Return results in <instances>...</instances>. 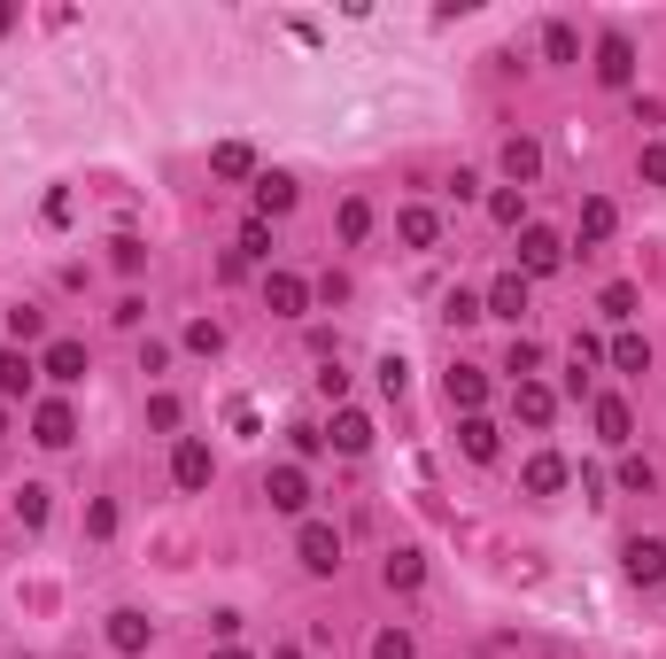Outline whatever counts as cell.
<instances>
[{
  "label": "cell",
  "mask_w": 666,
  "mask_h": 659,
  "mask_svg": "<svg viewBox=\"0 0 666 659\" xmlns=\"http://www.w3.org/2000/svg\"><path fill=\"white\" fill-rule=\"evenodd\" d=\"M620 574H628V582H666V536H628L620 543Z\"/></svg>",
  "instance_id": "obj_1"
},
{
  "label": "cell",
  "mask_w": 666,
  "mask_h": 659,
  "mask_svg": "<svg viewBox=\"0 0 666 659\" xmlns=\"http://www.w3.org/2000/svg\"><path fill=\"white\" fill-rule=\"evenodd\" d=\"M558 264H566V240H558L550 225H520V272L543 280V272H558Z\"/></svg>",
  "instance_id": "obj_2"
},
{
  "label": "cell",
  "mask_w": 666,
  "mask_h": 659,
  "mask_svg": "<svg viewBox=\"0 0 666 659\" xmlns=\"http://www.w3.org/2000/svg\"><path fill=\"white\" fill-rule=\"evenodd\" d=\"M32 443H39V450H70V443H78V411H70V403H39V411H32Z\"/></svg>",
  "instance_id": "obj_3"
},
{
  "label": "cell",
  "mask_w": 666,
  "mask_h": 659,
  "mask_svg": "<svg viewBox=\"0 0 666 659\" xmlns=\"http://www.w3.org/2000/svg\"><path fill=\"white\" fill-rule=\"evenodd\" d=\"M295 551H302V566H310V574H342V536H333L325 520H310V528L295 536Z\"/></svg>",
  "instance_id": "obj_4"
},
{
  "label": "cell",
  "mask_w": 666,
  "mask_h": 659,
  "mask_svg": "<svg viewBox=\"0 0 666 659\" xmlns=\"http://www.w3.org/2000/svg\"><path fill=\"white\" fill-rule=\"evenodd\" d=\"M597 78H605L613 94H620V86H635V47H628L620 32H605V39H597Z\"/></svg>",
  "instance_id": "obj_5"
},
{
  "label": "cell",
  "mask_w": 666,
  "mask_h": 659,
  "mask_svg": "<svg viewBox=\"0 0 666 659\" xmlns=\"http://www.w3.org/2000/svg\"><path fill=\"white\" fill-rule=\"evenodd\" d=\"M264 497H272V513H302V505H310V473H302V466H272Z\"/></svg>",
  "instance_id": "obj_6"
},
{
  "label": "cell",
  "mask_w": 666,
  "mask_h": 659,
  "mask_svg": "<svg viewBox=\"0 0 666 659\" xmlns=\"http://www.w3.org/2000/svg\"><path fill=\"white\" fill-rule=\"evenodd\" d=\"M520 481H527V497H558V489H566V481H573V466H566V458H558V450H535V458H527V473H520Z\"/></svg>",
  "instance_id": "obj_7"
},
{
  "label": "cell",
  "mask_w": 666,
  "mask_h": 659,
  "mask_svg": "<svg viewBox=\"0 0 666 659\" xmlns=\"http://www.w3.org/2000/svg\"><path fill=\"white\" fill-rule=\"evenodd\" d=\"M442 396H450V411H465V420H473V411H480V396H488V373H480V365H450Z\"/></svg>",
  "instance_id": "obj_8"
},
{
  "label": "cell",
  "mask_w": 666,
  "mask_h": 659,
  "mask_svg": "<svg viewBox=\"0 0 666 659\" xmlns=\"http://www.w3.org/2000/svg\"><path fill=\"white\" fill-rule=\"evenodd\" d=\"M210 473H217L210 443H179V450H171V481H179V489H210Z\"/></svg>",
  "instance_id": "obj_9"
},
{
  "label": "cell",
  "mask_w": 666,
  "mask_h": 659,
  "mask_svg": "<svg viewBox=\"0 0 666 659\" xmlns=\"http://www.w3.org/2000/svg\"><path fill=\"white\" fill-rule=\"evenodd\" d=\"M39 373H47V380H62V388H78V380H86V342H47Z\"/></svg>",
  "instance_id": "obj_10"
},
{
  "label": "cell",
  "mask_w": 666,
  "mask_h": 659,
  "mask_svg": "<svg viewBox=\"0 0 666 659\" xmlns=\"http://www.w3.org/2000/svg\"><path fill=\"white\" fill-rule=\"evenodd\" d=\"M264 303H272L280 318H302V310H310V280H295V272H272V280H264Z\"/></svg>",
  "instance_id": "obj_11"
},
{
  "label": "cell",
  "mask_w": 666,
  "mask_h": 659,
  "mask_svg": "<svg viewBox=\"0 0 666 659\" xmlns=\"http://www.w3.org/2000/svg\"><path fill=\"white\" fill-rule=\"evenodd\" d=\"M325 443L342 450V458H357V450H372V420H365V411H333V435Z\"/></svg>",
  "instance_id": "obj_12"
},
{
  "label": "cell",
  "mask_w": 666,
  "mask_h": 659,
  "mask_svg": "<svg viewBox=\"0 0 666 659\" xmlns=\"http://www.w3.org/2000/svg\"><path fill=\"white\" fill-rule=\"evenodd\" d=\"M147 636H155V621H147V613H132V605H124V613H109V644H117L124 659H132V651H147Z\"/></svg>",
  "instance_id": "obj_13"
},
{
  "label": "cell",
  "mask_w": 666,
  "mask_h": 659,
  "mask_svg": "<svg viewBox=\"0 0 666 659\" xmlns=\"http://www.w3.org/2000/svg\"><path fill=\"white\" fill-rule=\"evenodd\" d=\"M597 435H605L613 450H628V435H635V411H628L620 396H597Z\"/></svg>",
  "instance_id": "obj_14"
},
{
  "label": "cell",
  "mask_w": 666,
  "mask_h": 659,
  "mask_svg": "<svg viewBox=\"0 0 666 659\" xmlns=\"http://www.w3.org/2000/svg\"><path fill=\"white\" fill-rule=\"evenodd\" d=\"M287 210H295V179L287 172H264L257 179V217H287Z\"/></svg>",
  "instance_id": "obj_15"
},
{
  "label": "cell",
  "mask_w": 666,
  "mask_h": 659,
  "mask_svg": "<svg viewBox=\"0 0 666 659\" xmlns=\"http://www.w3.org/2000/svg\"><path fill=\"white\" fill-rule=\"evenodd\" d=\"M504 172H512V187H527V179L543 172V148H535L527 132H512V140H504Z\"/></svg>",
  "instance_id": "obj_16"
},
{
  "label": "cell",
  "mask_w": 666,
  "mask_h": 659,
  "mask_svg": "<svg viewBox=\"0 0 666 659\" xmlns=\"http://www.w3.org/2000/svg\"><path fill=\"white\" fill-rule=\"evenodd\" d=\"M520 310H527V272H504L488 287V318H520Z\"/></svg>",
  "instance_id": "obj_17"
},
{
  "label": "cell",
  "mask_w": 666,
  "mask_h": 659,
  "mask_svg": "<svg viewBox=\"0 0 666 659\" xmlns=\"http://www.w3.org/2000/svg\"><path fill=\"white\" fill-rule=\"evenodd\" d=\"M380 582H388V590H419V582H427V558H419V551H388Z\"/></svg>",
  "instance_id": "obj_18"
},
{
  "label": "cell",
  "mask_w": 666,
  "mask_h": 659,
  "mask_svg": "<svg viewBox=\"0 0 666 659\" xmlns=\"http://www.w3.org/2000/svg\"><path fill=\"white\" fill-rule=\"evenodd\" d=\"M512 411H520V420H527V427H550V411H558V396H550L543 380H520V396H512Z\"/></svg>",
  "instance_id": "obj_19"
},
{
  "label": "cell",
  "mask_w": 666,
  "mask_h": 659,
  "mask_svg": "<svg viewBox=\"0 0 666 659\" xmlns=\"http://www.w3.org/2000/svg\"><path fill=\"white\" fill-rule=\"evenodd\" d=\"M210 172H217V179H248V172H257V148H248V140L210 148Z\"/></svg>",
  "instance_id": "obj_20"
},
{
  "label": "cell",
  "mask_w": 666,
  "mask_h": 659,
  "mask_svg": "<svg viewBox=\"0 0 666 659\" xmlns=\"http://www.w3.org/2000/svg\"><path fill=\"white\" fill-rule=\"evenodd\" d=\"M32 373H39V365H32L16 342H0V396H24V388H32Z\"/></svg>",
  "instance_id": "obj_21"
},
{
  "label": "cell",
  "mask_w": 666,
  "mask_h": 659,
  "mask_svg": "<svg viewBox=\"0 0 666 659\" xmlns=\"http://www.w3.org/2000/svg\"><path fill=\"white\" fill-rule=\"evenodd\" d=\"M613 233H620V210L605 195H590V202H581V240H613Z\"/></svg>",
  "instance_id": "obj_22"
},
{
  "label": "cell",
  "mask_w": 666,
  "mask_h": 659,
  "mask_svg": "<svg viewBox=\"0 0 666 659\" xmlns=\"http://www.w3.org/2000/svg\"><path fill=\"white\" fill-rule=\"evenodd\" d=\"M395 233L411 240V249H435V240H442V217H435V210H403V217H395Z\"/></svg>",
  "instance_id": "obj_23"
},
{
  "label": "cell",
  "mask_w": 666,
  "mask_h": 659,
  "mask_svg": "<svg viewBox=\"0 0 666 659\" xmlns=\"http://www.w3.org/2000/svg\"><path fill=\"white\" fill-rule=\"evenodd\" d=\"M620 373H651V342L643 334H628V326H620V334H613V350H605Z\"/></svg>",
  "instance_id": "obj_24"
},
{
  "label": "cell",
  "mask_w": 666,
  "mask_h": 659,
  "mask_svg": "<svg viewBox=\"0 0 666 659\" xmlns=\"http://www.w3.org/2000/svg\"><path fill=\"white\" fill-rule=\"evenodd\" d=\"M457 443H465V458H473V466H488V458H496V420H480V411H473V420L457 427Z\"/></svg>",
  "instance_id": "obj_25"
},
{
  "label": "cell",
  "mask_w": 666,
  "mask_h": 659,
  "mask_svg": "<svg viewBox=\"0 0 666 659\" xmlns=\"http://www.w3.org/2000/svg\"><path fill=\"white\" fill-rule=\"evenodd\" d=\"M47 497H55L47 481H24V489H16V520H24V528H47Z\"/></svg>",
  "instance_id": "obj_26"
},
{
  "label": "cell",
  "mask_w": 666,
  "mask_h": 659,
  "mask_svg": "<svg viewBox=\"0 0 666 659\" xmlns=\"http://www.w3.org/2000/svg\"><path fill=\"white\" fill-rule=\"evenodd\" d=\"M543 55H550V62H581V39H573V24H543Z\"/></svg>",
  "instance_id": "obj_27"
},
{
  "label": "cell",
  "mask_w": 666,
  "mask_h": 659,
  "mask_svg": "<svg viewBox=\"0 0 666 659\" xmlns=\"http://www.w3.org/2000/svg\"><path fill=\"white\" fill-rule=\"evenodd\" d=\"M109 264H117V272L132 280V272L147 264V240H132V233H117V240H109Z\"/></svg>",
  "instance_id": "obj_28"
},
{
  "label": "cell",
  "mask_w": 666,
  "mask_h": 659,
  "mask_svg": "<svg viewBox=\"0 0 666 659\" xmlns=\"http://www.w3.org/2000/svg\"><path fill=\"white\" fill-rule=\"evenodd\" d=\"M187 350H194V357H217V350H225V326H217V318H194V326H187Z\"/></svg>",
  "instance_id": "obj_29"
},
{
  "label": "cell",
  "mask_w": 666,
  "mask_h": 659,
  "mask_svg": "<svg viewBox=\"0 0 666 659\" xmlns=\"http://www.w3.org/2000/svg\"><path fill=\"white\" fill-rule=\"evenodd\" d=\"M620 489H635V497H651V489H658V466H651V458H620Z\"/></svg>",
  "instance_id": "obj_30"
},
{
  "label": "cell",
  "mask_w": 666,
  "mask_h": 659,
  "mask_svg": "<svg viewBox=\"0 0 666 659\" xmlns=\"http://www.w3.org/2000/svg\"><path fill=\"white\" fill-rule=\"evenodd\" d=\"M372 659H419V644H411V628H380L372 636Z\"/></svg>",
  "instance_id": "obj_31"
},
{
  "label": "cell",
  "mask_w": 666,
  "mask_h": 659,
  "mask_svg": "<svg viewBox=\"0 0 666 659\" xmlns=\"http://www.w3.org/2000/svg\"><path fill=\"white\" fill-rule=\"evenodd\" d=\"M365 233H372V202L349 195V202H342V240H365Z\"/></svg>",
  "instance_id": "obj_32"
},
{
  "label": "cell",
  "mask_w": 666,
  "mask_h": 659,
  "mask_svg": "<svg viewBox=\"0 0 666 659\" xmlns=\"http://www.w3.org/2000/svg\"><path fill=\"white\" fill-rule=\"evenodd\" d=\"M257 257H272V233H264V217H248L240 225V264H257Z\"/></svg>",
  "instance_id": "obj_33"
},
{
  "label": "cell",
  "mask_w": 666,
  "mask_h": 659,
  "mask_svg": "<svg viewBox=\"0 0 666 659\" xmlns=\"http://www.w3.org/2000/svg\"><path fill=\"white\" fill-rule=\"evenodd\" d=\"M597 310H605V318H635V287H628V280H613V287L597 295Z\"/></svg>",
  "instance_id": "obj_34"
},
{
  "label": "cell",
  "mask_w": 666,
  "mask_h": 659,
  "mask_svg": "<svg viewBox=\"0 0 666 659\" xmlns=\"http://www.w3.org/2000/svg\"><path fill=\"white\" fill-rule=\"evenodd\" d=\"M442 318H450V326H473V318H488V303H480V295H465V287H457V295H450V303H442Z\"/></svg>",
  "instance_id": "obj_35"
},
{
  "label": "cell",
  "mask_w": 666,
  "mask_h": 659,
  "mask_svg": "<svg viewBox=\"0 0 666 659\" xmlns=\"http://www.w3.org/2000/svg\"><path fill=\"white\" fill-rule=\"evenodd\" d=\"M9 334H16V342H39V334H47V318H39L32 303H16V310H9Z\"/></svg>",
  "instance_id": "obj_36"
},
{
  "label": "cell",
  "mask_w": 666,
  "mask_h": 659,
  "mask_svg": "<svg viewBox=\"0 0 666 659\" xmlns=\"http://www.w3.org/2000/svg\"><path fill=\"white\" fill-rule=\"evenodd\" d=\"M488 217H496V225H520V217H527L520 187H504V195H488Z\"/></svg>",
  "instance_id": "obj_37"
},
{
  "label": "cell",
  "mask_w": 666,
  "mask_h": 659,
  "mask_svg": "<svg viewBox=\"0 0 666 659\" xmlns=\"http://www.w3.org/2000/svg\"><path fill=\"white\" fill-rule=\"evenodd\" d=\"M147 427L171 435V427H179V396H147Z\"/></svg>",
  "instance_id": "obj_38"
},
{
  "label": "cell",
  "mask_w": 666,
  "mask_h": 659,
  "mask_svg": "<svg viewBox=\"0 0 666 659\" xmlns=\"http://www.w3.org/2000/svg\"><path fill=\"white\" fill-rule=\"evenodd\" d=\"M504 365H512V373H520V380H527V373H535V365H543V342H527V334H520V342H512V357H504Z\"/></svg>",
  "instance_id": "obj_39"
},
{
  "label": "cell",
  "mask_w": 666,
  "mask_h": 659,
  "mask_svg": "<svg viewBox=\"0 0 666 659\" xmlns=\"http://www.w3.org/2000/svg\"><path fill=\"white\" fill-rule=\"evenodd\" d=\"M411 388V365L403 357H380V396H403Z\"/></svg>",
  "instance_id": "obj_40"
},
{
  "label": "cell",
  "mask_w": 666,
  "mask_h": 659,
  "mask_svg": "<svg viewBox=\"0 0 666 659\" xmlns=\"http://www.w3.org/2000/svg\"><path fill=\"white\" fill-rule=\"evenodd\" d=\"M86 536H117V505H109V497L86 505Z\"/></svg>",
  "instance_id": "obj_41"
},
{
  "label": "cell",
  "mask_w": 666,
  "mask_h": 659,
  "mask_svg": "<svg viewBox=\"0 0 666 659\" xmlns=\"http://www.w3.org/2000/svg\"><path fill=\"white\" fill-rule=\"evenodd\" d=\"M318 396L342 403V396H349V373H342V365H325V373H318Z\"/></svg>",
  "instance_id": "obj_42"
},
{
  "label": "cell",
  "mask_w": 666,
  "mask_h": 659,
  "mask_svg": "<svg viewBox=\"0 0 666 659\" xmlns=\"http://www.w3.org/2000/svg\"><path fill=\"white\" fill-rule=\"evenodd\" d=\"M643 187H666V148H643Z\"/></svg>",
  "instance_id": "obj_43"
},
{
  "label": "cell",
  "mask_w": 666,
  "mask_h": 659,
  "mask_svg": "<svg viewBox=\"0 0 666 659\" xmlns=\"http://www.w3.org/2000/svg\"><path fill=\"white\" fill-rule=\"evenodd\" d=\"M47 225H55V233L70 225V187H55V195H47Z\"/></svg>",
  "instance_id": "obj_44"
},
{
  "label": "cell",
  "mask_w": 666,
  "mask_h": 659,
  "mask_svg": "<svg viewBox=\"0 0 666 659\" xmlns=\"http://www.w3.org/2000/svg\"><path fill=\"white\" fill-rule=\"evenodd\" d=\"M9 24H16V9H9V0H0V32H9Z\"/></svg>",
  "instance_id": "obj_45"
},
{
  "label": "cell",
  "mask_w": 666,
  "mask_h": 659,
  "mask_svg": "<svg viewBox=\"0 0 666 659\" xmlns=\"http://www.w3.org/2000/svg\"><path fill=\"white\" fill-rule=\"evenodd\" d=\"M217 659H248V651H233V644H225V651H217Z\"/></svg>",
  "instance_id": "obj_46"
},
{
  "label": "cell",
  "mask_w": 666,
  "mask_h": 659,
  "mask_svg": "<svg viewBox=\"0 0 666 659\" xmlns=\"http://www.w3.org/2000/svg\"><path fill=\"white\" fill-rule=\"evenodd\" d=\"M0 435H9V411H0Z\"/></svg>",
  "instance_id": "obj_47"
}]
</instances>
